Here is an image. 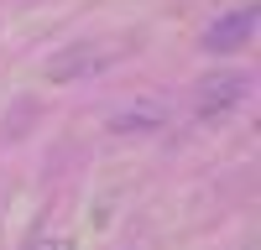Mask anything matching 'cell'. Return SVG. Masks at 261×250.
Segmentation results:
<instances>
[{"instance_id":"obj_3","label":"cell","mask_w":261,"mask_h":250,"mask_svg":"<svg viewBox=\"0 0 261 250\" xmlns=\"http://www.w3.org/2000/svg\"><path fill=\"white\" fill-rule=\"evenodd\" d=\"M251 32H256V6H241V11L220 16L204 32V52H241L246 42H251Z\"/></svg>"},{"instance_id":"obj_6","label":"cell","mask_w":261,"mask_h":250,"mask_svg":"<svg viewBox=\"0 0 261 250\" xmlns=\"http://www.w3.org/2000/svg\"><path fill=\"white\" fill-rule=\"evenodd\" d=\"M246 250H256V245H246Z\"/></svg>"},{"instance_id":"obj_4","label":"cell","mask_w":261,"mask_h":250,"mask_svg":"<svg viewBox=\"0 0 261 250\" xmlns=\"http://www.w3.org/2000/svg\"><path fill=\"white\" fill-rule=\"evenodd\" d=\"M162 120H167L162 104H130V110L110 115V131H115V136H130V131H157Z\"/></svg>"},{"instance_id":"obj_1","label":"cell","mask_w":261,"mask_h":250,"mask_svg":"<svg viewBox=\"0 0 261 250\" xmlns=\"http://www.w3.org/2000/svg\"><path fill=\"white\" fill-rule=\"evenodd\" d=\"M125 42H68V47H58L47 57V73L53 83H79V78H94L99 68H110V63L120 57Z\"/></svg>"},{"instance_id":"obj_2","label":"cell","mask_w":261,"mask_h":250,"mask_svg":"<svg viewBox=\"0 0 261 250\" xmlns=\"http://www.w3.org/2000/svg\"><path fill=\"white\" fill-rule=\"evenodd\" d=\"M246 94H251V73H209V78H199L193 110H199V120H220V115H230Z\"/></svg>"},{"instance_id":"obj_5","label":"cell","mask_w":261,"mask_h":250,"mask_svg":"<svg viewBox=\"0 0 261 250\" xmlns=\"http://www.w3.org/2000/svg\"><path fill=\"white\" fill-rule=\"evenodd\" d=\"M21 250H73V235L68 229H53V224H37L27 240H21Z\"/></svg>"}]
</instances>
